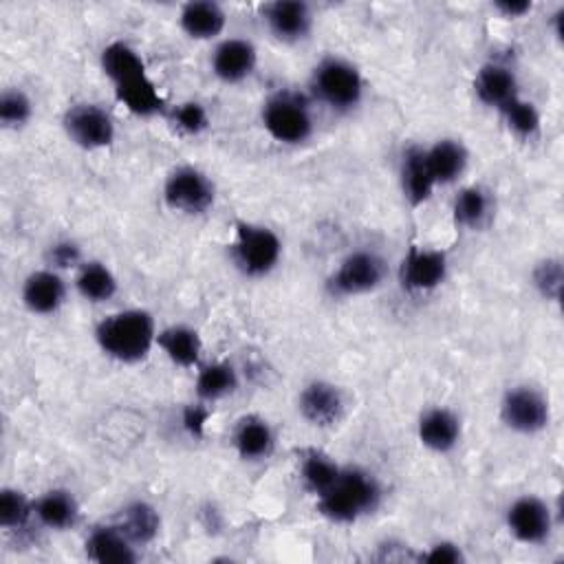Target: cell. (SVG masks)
Segmentation results:
<instances>
[{"label":"cell","instance_id":"obj_7","mask_svg":"<svg viewBox=\"0 0 564 564\" xmlns=\"http://www.w3.org/2000/svg\"><path fill=\"white\" fill-rule=\"evenodd\" d=\"M163 203L174 214L203 216L216 203V185L207 172L196 165H176L163 181Z\"/></svg>","mask_w":564,"mask_h":564},{"label":"cell","instance_id":"obj_25","mask_svg":"<svg viewBox=\"0 0 564 564\" xmlns=\"http://www.w3.org/2000/svg\"><path fill=\"white\" fill-rule=\"evenodd\" d=\"M494 216V196L482 185H463L452 198V220L456 227L478 231Z\"/></svg>","mask_w":564,"mask_h":564},{"label":"cell","instance_id":"obj_12","mask_svg":"<svg viewBox=\"0 0 564 564\" xmlns=\"http://www.w3.org/2000/svg\"><path fill=\"white\" fill-rule=\"evenodd\" d=\"M297 412L311 427H333L346 412L341 388L328 379H311L297 394Z\"/></svg>","mask_w":564,"mask_h":564},{"label":"cell","instance_id":"obj_1","mask_svg":"<svg viewBox=\"0 0 564 564\" xmlns=\"http://www.w3.org/2000/svg\"><path fill=\"white\" fill-rule=\"evenodd\" d=\"M156 319L150 311L132 306L108 313L95 324L93 337L99 350L117 364H139L156 348Z\"/></svg>","mask_w":564,"mask_h":564},{"label":"cell","instance_id":"obj_11","mask_svg":"<svg viewBox=\"0 0 564 564\" xmlns=\"http://www.w3.org/2000/svg\"><path fill=\"white\" fill-rule=\"evenodd\" d=\"M505 527L509 535L520 544H542L553 531V509L544 498L535 494H522L513 498L505 509Z\"/></svg>","mask_w":564,"mask_h":564},{"label":"cell","instance_id":"obj_16","mask_svg":"<svg viewBox=\"0 0 564 564\" xmlns=\"http://www.w3.org/2000/svg\"><path fill=\"white\" fill-rule=\"evenodd\" d=\"M416 438L432 454H449L463 438L460 416L447 405H430L416 419Z\"/></svg>","mask_w":564,"mask_h":564},{"label":"cell","instance_id":"obj_14","mask_svg":"<svg viewBox=\"0 0 564 564\" xmlns=\"http://www.w3.org/2000/svg\"><path fill=\"white\" fill-rule=\"evenodd\" d=\"M258 48L247 37H223L209 55V68L223 84H240L253 75Z\"/></svg>","mask_w":564,"mask_h":564},{"label":"cell","instance_id":"obj_2","mask_svg":"<svg viewBox=\"0 0 564 564\" xmlns=\"http://www.w3.org/2000/svg\"><path fill=\"white\" fill-rule=\"evenodd\" d=\"M383 489L375 474L357 465H341L337 480L315 498L319 516L335 524H352L377 511Z\"/></svg>","mask_w":564,"mask_h":564},{"label":"cell","instance_id":"obj_24","mask_svg":"<svg viewBox=\"0 0 564 564\" xmlns=\"http://www.w3.org/2000/svg\"><path fill=\"white\" fill-rule=\"evenodd\" d=\"M425 159L438 187L456 183L469 165V152L465 143L454 137H441L425 145Z\"/></svg>","mask_w":564,"mask_h":564},{"label":"cell","instance_id":"obj_35","mask_svg":"<svg viewBox=\"0 0 564 564\" xmlns=\"http://www.w3.org/2000/svg\"><path fill=\"white\" fill-rule=\"evenodd\" d=\"M35 106L26 90L9 86L0 93V123L7 130H20L33 119Z\"/></svg>","mask_w":564,"mask_h":564},{"label":"cell","instance_id":"obj_21","mask_svg":"<svg viewBox=\"0 0 564 564\" xmlns=\"http://www.w3.org/2000/svg\"><path fill=\"white\" fill-rule=\"evenodd\" d=\"M227 11L216 0H189L178 11L181 31L196 42L218 40L227 26Z\"/></svg>","mask_w":564,"mask_h":564},{"label":"cell","instance_id":"obj_33","mask_svg":"<svg viewBox=\"0 0 564 564\" xmlns=\"http://www.w3.org/2000/svg\"><path fill=\"white\" fill-rule=\"evenodd\" d=\"M165 117L170 119L172 128L183 137H200L212 123L207 106L198 99H185L170 106Z\"/></svg>","mask_w":564,"mask_h":564},{"label":"cell","instance_id":"obj_34","mask_svg":"<svg viewBox=\"0 0 564 564\" xmlns=\"http://www.w3.org/2000/svg\"><path fill=\"white\" fill-rule=\"evenodd\" d=\"M33 518V500L18 487L0 489V527L4 531H20Z\"/></svg>","mask_w":564,"mask_h":564},{"label":"cell","instance_id":"obj_29","mask_svg":"<svg viewBox=\"0 0 564 564\" xmlns=\"http://www.w3.org/2000/svg\"><path fill=\"white\" fill-rule=\"evenodd\" d=\"M341 465L317 447H306L297 454V478L313 498L322 496L339 476Z\"/></svg>","mask_w":564,"mask_h":564},{"label":"cell","instance_id":"obj_6","mask_svg":"<svg viewBox=\"0 0 564 564\" xmlns=\"http://www.w3.org/2000/svg\"><path fill=\"white\" fill-rule=\"evenodd\" d=\"M388 278V262L372 249L346 253L326 278V291L333 297H359L377 291Z\"/></svg>","mask_w":564,"mask_h":564},{"label":"cell","instance_id":"obj_39","mask_svg":"<svg viewBox=\"0 0 564 564\" xmlns=\"http://www.w3.org/2000/svg\"><path fill=\"white\" fill-rule=\"evenodd\" d=\"M209 416H212V412H209L207 403H203V401L196 399V403H189V405L183 408V412H181V425H183V430H185L192 438H203Z\"/></svg>","mask_w":564,"mask_h":564},{"label":"cell","instance_id":"obj_15","mask_svg":"<svg viewBox=\"0 0 564 564\" xmlns=\"http://www.w3.org/2000/svg\"><path fill=\"white\" fill-rule=\"evenodd\" d=\"M68 295L64 275L51 267L31 271L20 286L22 306L33 315H55Z\"/></svg>","mask_w":564,"mask_h":564},{"label":"cell","instance_id":"obj_28","mask_svg":"<svg viewBox=\"0 0 564 564\" xmlns=\"http://www.w3.org/2000/svg\"><path fill=\"white\" fill-rule=\"evenodd\" d=\"M240 386L238 370L234 364L225 359L207 361L196 368V379H194V392L196 399L203 403H216L229 394H234Z\"/></svg>","mask_w":564,"mask_h":564},{"label":"cell","instance_id":"obj_13","mask_svg":"<svg viewBox=\"0 0 564 564\" xmlns=\"http://www.w3.org/2000/svg\"><path fill=\"white\" fill-rule=\"evenodd\" d=\"M267 31L282 44L304 42L315 24L313 7L304 0H273L260 7Z\"/></svg>","mask_w":564,"mask_h":564},{"label":"cell","instance_id":"obj_18","mask_svg":"<svg viewBox=\"0 0 564 564\" xmlns=\"http://www.w3.org/2000/svg\"><path fill=\"white\" fill-rule=\"evenodd\" d=\"M275 430L260 414H245L231 430V447L245 463L267 460L275 452Z\"/></svg>","mask_w":564,"mask_h":564},{"label":"cell","instance_id":"obj_19","mask_svg":"<svg viewBox=\"0 0 564 564\" xmlns=\"http://www.w3.org/2000/svg\"><path fill=\"white\" fill-rule=\"evenodd\" d=\"M399 185H401L403 200L410 207H421L434 196L438 185L430 172V165L425 159V145L412 143L403 150L399 161Z\"/></svg>","mask_w":564,"mask_h":564},{"label":"cell","instance_id":"obj_10","mask_svg":"<svg viewBox=\"0 0 564 564\" xmlns=\"http://www.w3.org/2000/svg\"><path fill=\"white\" fill-rule=\"evenodd\" d=\"M449 273V258L443 249L410 245L399 264V282L412 295H427L443 286Z\"/></svg>","mask_w":564,"mask_h":564},{"label":"cell","instance_id":"obj_5","mask_svg":"<svg viewBox=\"0 0 564 564\" xmlns=\"http://www.w3.org/2000/svg\"><path fill=\"white\" fill-rule=\"evenodd\" d=\"M282 238L267 225L236 220L229 245L231 262L245 278H267L282 260Z\"/></svg>","mask_w":564,"mask_h":564},{"label":"cell","instance_id":"obj_36","mask_svg":"<svg viewBox=\"0 0 564 564\" xmlns=\"http://www.w3.org/2000/svg\"><path fill=\"white\" fill-rule=\"evenodd\" d=\"M531 286L546 302H560L564 289V264L560 258L549 256L531 269Z\"/></svg>","mask_w":564,"mask_h":564},{"label":"cell","instance_id":"obj_38","mask_svg":"<svg viewBox=\"0 0 564 564\" xmlns=\"http://www.w3.org/2000/svg\"><path fill=\"white\" fill-rule=\"evenodd\" d=\"M419 560L427 562V564H460V562H465V553L458 542L438 540V542L430 544L427 551H423L419 555Z\"/></svg>","mask_w":564,"mask_h":564},{"label":"cell","instance_id":"obj_40","mask_svg":"<svg viewBox=\"0 0 564 564\" xmlns=\"http://www.w3.org/2000/svg\"><path fill=\"white\" fill-rule=\"evenodd\" d=\"M491 9L507 20H518L533 11V2L531 0H494Z\"/></svg>","mask_w":564,"mask_h":564},{"label":"cell","instance_id":"obj_4","mask_svg":"<svg viewBox=\"0 0 564 564\" xmlns=\"http://www.w3.org/2000/svg\"><path fill=\"white\" fill-rule=\"evenodd\" d=\"M311 90L317 101L335 112L355 110L366 93L361 70L341 55L322 57L311 73Z\"/></svg>","mask_w":564,"mask_h":564},{"label":"cell","instance_id":"obj_32","mask_svg":"<svg viewBox=\"0 0 564 564\" xmlns=\"http://www.w3.org/2000/svg\"><path fill=\"white\" fill-rule=\"evenodd\" d=\"M500 117L507 130L522 141H533L542 130V115L538 106L531 99H524L522 95L516 97L511 104H507L500 110Z\"/></svg>","mask_w":564,"mask_h":564},{"label":"cell","instance_id":"obj_9","mask_svg":"<svg viewBox=\"0 0 564 564\" xmlns=\"http://www.w3.org/2000/svg\"><path fill=\"white\" fill-rule=\"evenodd\" d=\"M62 130L73 145L88 152L110 148L117 137L112 115L95 101L70 104L62 115Z\"/></svg>","mask_w":564,"mask_h":564},{"label":"cell","instance_id":"obj_8","mask_svg":"<svg viewBox=\"0 0 564 564\" xmlns=\"http://www.w3.org/2000/svg\"><path fill=\"white\" fill-rule=\"evenodd\" d=\"M498 414L507 430L522 436L540 434L551 423V405L546 394L529 383L511 386L500 399Z\"/></svg>","mask_w":564,"mask_h":564},{"label":"cell","instance_id":"obj_3","mask_svg":"<svg viewBox=\"0 0 564 564\" xmlns=\"http://www.w3.org/2000/svg\"><path fill=\"white\" fill-rule=\"evenodd\" d=\"M260 123L280 145H302L315 132L311 104L295 90H278L269 95L260 108Z\"/></svg>","mask_w":564,"mask_h":564},{"label":"cell","instance_id":"obj_27","mask_svg":"<svg viewBox=\"0 0 564 564\" xmlns=\"http://www.w3.org/2000/svg\"><path fill=\"white\" fill-rule=\"evenodd\" d=\"M77 295L90 304H106L119 291V280L115 271L101 260H84L73 278Z\"/></svg>","mask_w":564,"mask_h":564},{"label":"cell","instance_id":"obj_20","mask_svg":"<svg viewBox=\"0 0 564 564\" xmlns=\"http://www.w3.org/2000/svg\"><path fill=\"white\" fill-rule=\"evenodd\" d=\"M84 551L97 564H132L139 560L137 544L115 524H97L84 540Z\"/></svg>","mask_w":564,"mask_h":564},{"label":"cell","instance_id":"obj_17","mask_svg":"<svg viewBox=\"0 0 564 564\" xmlns=\"http://www.w3.org/2000/svg\"><path fill=\"white\" fill-rule=\"evenodd\" d=\"M476 99L491 110H502L516 97H520V82L516 70L505 62H485L471 82Z\"/></svg>","mask_w":564,"mask_h":564},{"label":"cell","instance_id":"obj_31","mask_svg":"<svg viewBox=\"0 0 564 564\" xmlns=\"http://www.w3.org/2000/svg\"><path fill=\"white\" fill-rule=\"evenodd\" d=\"M99 68L112 82V86L148 73L141 53L126 40H112L101 48Z\"/></svg>","mask_w":564,"mask_h":564},{"label":"cell","instance_id":"obj_22","mask_svg":"<svg viewBox=\"0 0 564 564\" xmlns=\"http://www.w3.org/2000/svg\"><path fill=\"white\" fill-rule=\"evenodd\" d=\"M33 518L48 531H68L79 522V502L70 489L53 487L33 500Z\"/></svg>","mask_w":564,"mask_h":564},{"label":"cell","instance_id":"obj_37","mask_svg":"<svg viewBox=\"0 0 564 564\" xmlns=\"http://www.w3.org/2000/svg\"><path fill=\"white\" fill-rule=\"evenodd\" d=\"M44 258H46V267H51L59 273L66 269L77 271V267L86 260L82 253V247L70 238H59V240L51 242Z\"/></svg>","mask_w":564,"mask_h":564},{"label":"cell","instance_id":"obj_30","mask_svg":"<svg viewBox=\"0 0 564 564\" xmlns=\"http://www.w3.org/2000/svg\"><path fill=\"white\" fill-rule=\"evenodd\" d=\"M137 546L150 544L161 531V516L148 500L126 502L112 520Z\"/></svg>","mask_w":564,"mask_h":564},{"label":"cell","instance_id":"obj_26","mask_svg":"<svg viewBox=\"0 0 564 564\" xmlns=\"http://www.w3.org/2000/svg\"><path fill=\"white\" fill-rule=\"evenodd\" d=\"M156 348L178 368H198L203 361V339L187 324H170L159 328Z\"/></svg>","mask_w":564,"mask_h":564},{"label":"cell","instance_id":"obj_23","mask_svg":"<svg viewBox=\"0 0 564 564\" xmlns=\"http://www.w3.org/2000/svg\"><path fill=\"white\" fill-rule=\"evenodd\" d=\"M112 88H115V99L134 117L152 119L159 115H167L170 106L148 73L132 77L128 82H121Z\"/></svg>","mask_w":564,"mask_h":564}]
</instances>
